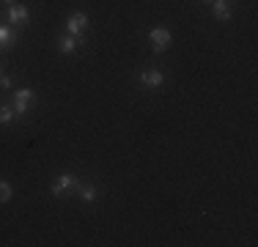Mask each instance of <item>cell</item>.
Returning a JSON list of instances; mask_svg holds the SVG:
<instances>
[{"mask_svg": "<svg viewBox=\"0 0 258 247\" xmlns=\"http://www.w3.org/2000/svg\"><path fill=\"white\" fill-rule=\"evenodd\" d=\"M149 39H151V47H154L157 52H162V49L170 47V39H173V36H170L168 28H154V30L149 33Z\"/></svg>", "mask_w": 258, "mask_h": 247, "instance_id": "6da1fadb", "label": "cell"}, {"mask_svg": "<svg viewBox=\"0 0 258 247\" xmlns=\"http://www.w3.org/2000/svg\"><path fill=\"white\" fill-rule=\"evenodd\" d=\"M33 91L30 88H22V91H17V96H14V113H28L30 110V104H33Z\"/></svg>", "mask_w": 258, "mask_h": 247, "instance_id": "7a4b0ae2", "label": "cell"}, {"mask_svg": "<svg viewBox=\"0 0 258 247\" xmlns=\"http://www.w3.org/2000/svg\"><path fill=\"white\" fill-rule=\"evenodd\" d=\"M66 28H69V33H83L85 28H88V17L83 14V11H75V14L69 17V22H66Z\"/></svg>", "mask_w": 258, "mask_h": 247, "instance_id": "3957f363", "label": "cell"}, {"mask_svg": "<svg viewBox=\"0 0 258 247\" xmlns=\"http://www.w3.org/2000/svg\"><path fill=\"white\" fill-rule=\"evenodd\" d=\"M162 72H157V69H149V72H143L140 74V83L146 85V88H159L162 85Z\"/></svg>", "mask_w": 258, "mask_h": 247, "instance_id": "277c9868", "label": "cell"}, {"mask_svg": "<svg viewBox=\"0 0 258 247\" xmlns=\"http://www.w3.org/2000/svg\"><path fill=\"white\" fill-rule=\"evenodd\" d=\"M75 184H77V178H75V176H69V173H63V176H60L58 181L52 184V195H63V190L75 187Z\"/></svg>", "mask_w": 258, "mask_h": 247, "instance_id": "5b68a950", "label": "cell"}, {"mask_svg": "<svg viewBox=\"0 0 258 247\" xmlns=\"http://www.w3.org/2000/svg\"><path fill=\"white\" fill-rule=\"evenodd\" d=\"M9 20L17 22V25H25V22H28V9H25V6H11Z\"/></svg>", "mask_w": 258, "mask_h": 247, "instance_id": "8992f818", "label": "cell"}, {"mask_svg": "<svg viewBox=\"0 0 258 247\" xmlns=\"http://www.w3.org/2000/svg\"><path fill=\"white\" fill-rule=\"evenodd\" d=\"M214 17H217V20H231V9L228 6H225V0H214Z\"/></svg>", "mask_w": 258, "mask_h": 247, "instance_id": "52a82bcc", "label": "cell"}, {"mask_svg": "<svg viewBox=\"0 0 258 247\" xmlns=\"http://www.w3.org/2000/svg\"><path fill=\"white\" fill-rule=\"evenodd\" d=\"M11 41H14V33H11V28H6V25H0V49L11 47Z\"/></svg>", "mask_w": 258, "mask_h": 247, "instance_id": "ba28073f", "label": "cell"}, {"mask_svg": "<svg viewBox=\"0 0 258 247\" xmlns=\"http://www.w3.org/2000/svg\"><path fill=\"white\" fill-rule=\"evenodd\" d=\"M75 47H77V41L72 39V36H60V41H58V49H60V52H72Z\"/></svg>", "mask_w": 258, "mask_h": 247, "instance_id": "9c48e42d", "label": "cell"}, {"mask_svg": "<svg viewBox=\"0 0 258 247\" xmlns=\"http://www.w3.org/2000/svg\"><path fill=\"white\" fill-rule=\"evenodd\" d=\"M77 193H80V198H83L85 203H91V201L96 198V190H94V187H85V184H80V187H77Z\"/></svg>", "mask_w": 258, "mask_h": 247, "instance_id": "30bf717a", "label": "cell"}, {"mask_svg": "<svg viewBox=\"0 0 258 247\" xmlns=\"http://www.w3.org/2000/svg\"><path fill=\"white\" fill-rule=\"evenodd\" d=\"M11 201V184L9 181H0V203Z\"/></svg>", "mask_w": 258, "mask_h": 247, "instance_id": "8fae6325", "label": "cell"}, {"mask_svg": "<svg viewBox=\"0 0 258 247\" xmlns=\"http://www.w3.org/2000/svg\"><path fill=\"white\" fill-rule=\"evenodd\" d=\"M11 115H14V110H11V107H0V124H9Z\"/></svg>", "mask_w": 258, "mask_h": 247, "instance_id": "7c38bea8", "label": "cell"}, {"mask_svg": "<svg viewBox=\"0 0 258 247\" xmlns=\"http://www.w3.org/2000/svg\"><path fill=\"white\" fill-rule=\"evenodd\" d=\"M3 3H14V0H3Z\"/></svg>", "mask_w": 258, "mask_h": 247, "instance_id": "4fadbf2b", "label": "cell"}, {"mask_svg": "<svg viewBox=\"0 0 258 247\" xmlns=\"http://www.w3.org/2000/svg\"><path fill=\"white\" fill-rule=\"evenodd\" d=\"M204 3H214V0H204Z\"/></svg>", "mask_w": 258, "mask_h": 247, "instance_id": "5bb4252c", "label": "cell"}]
</instances>
